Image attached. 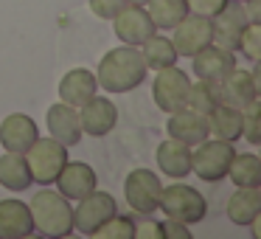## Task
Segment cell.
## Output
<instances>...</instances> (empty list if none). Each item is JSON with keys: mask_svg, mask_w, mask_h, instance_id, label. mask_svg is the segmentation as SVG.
<instances>
[{"mask_svg": "<svg viewBox=\"0 0 261 239\" xmlns=\"http://www.w3.org/2000/svg\"><path fill=\"white\" fill-rule=\"evenodd\" d=\"M208 135L219 141H239L242 138V110L230 104H216L208 113Z\"/></svg>", "mask_w": 261, "mask_h": 239, "instance_id": "603a6c76", "label": "cell"}, {"mask_svg": "<svg viewBox=\"0 0 261 239\" xmlns=\"http://www.w3.org/2000/svg\"><path fill=\"white\" fill-rule=\"evenodd\" d=\"M113 31L124 45H141L149 34H154V23L149 20L143 6H129L126 3L118 14L113 17Z\"/></svg>", "mask_w": 261, "mask_h": 239, "instance_id": "4fadbf2b", "label": "cell"}, {"mask_svg": "<svg viewBox=\"0 0 261 239\" xmlns=\"http://www.w3.org/2000/svg\"><path fill=\"white\" fill-rule=\"evenodd\" d=\"M166 132H169V138H177V141L188 144V147H197V144H202L208 138V115L182 107L177 113H169Z\"/></svg>", "mask_w": 261, "mask_h": 239, "instance_id": "ac0fdd59", "label": "cell"}, {"mask_svg": "<svg viewBox=\"0 0 261 239\" xmlns=\"http://www.w3.org/2000/svg\"><path fill=\"white\" fill-rule=\"evenodd\" d=\"M236 51L242 54L247 62H258L261 57V26L258 23H247L239 34V42H236Z\"/></svg>", "mask_w": 261, "mask_h": 239, "instance_id": "f1b7e54d", "label": "cell"}, {"mask_svg": "<svg viewBox=\"0 0 261 239\" xmlns=\"http://www.w3.org/2000/svg\"><path fill=\"white\" fill-rule=\"evenodd\" d=\"M45 124H48V132L51 138H57L62 147H76L82 141V124H79V110L70 107L65 102H57L48 107V115H45Z\"/></svg>", "mask_w": 261, "mask_h": 239, "instance_id": "e0dca14e", "label": "cell"}, {"mask_svg": "<svg viewBox=\"0 0 261 239\" xmlns=\"http://www.w3.org/2000/svg\"><path fill=\"white\" fill-rule=\"evenodd\" d=\"M211 40H214L211 20L199 17V14H186V17L171 29V45H174L177 57H186V59H191L197 51H202L205 45H211Z\"/></svg>", "mask_w": 261, "mask_h": 239, "instance_id": "9c48e42d", "label": "cell"}, {"mask_svg": "<svg viewBox=\"0 0 261 239\" xmlns=\"http://www.w3.org/2000/svg\"><path fill=\"white\" fill-rule=\"evenodd\" d=\"M225 177L233 183V186H258L261 188V160H258V155L233 152Z\"/></svg>", "mask_w": 261, "mask_h": 239, "instance_id": "484cf974", "label": "cell"}, {"mask_svg": "<svg viewBox=\"0 0 261 239\" xmlns=\"http://www.w3.org/2000/svg\"><path fill=\"white\" fill-rule=\"evenodd\" d=\"M129 6H146V0H126Z\"/></svg>", "mask_w": 261, "mask_h": 239, "instance_id": "d590c367", "label": "cell"}, {"mask_svg": "<svg viewBox=\"0 0 261 239\" xmlns=\"http://www.w3.org/2000/svg\"><path fill=\"white\" fill-rule=\"evenodd\" d=\"M227 0H186V9L188 14H199V17H214V14H219L222 9H225Z\"/></svg>", "mask_w": 261, "mask_h": 239, "instance_id": "d6a6232c", "label": "cell"}, {"mask_svg": "<svg viewBox=\"0 0 261 239\" xmlns=\"http://www.w3.org/2000/svg\"><path fill=\"white\" fill-rule=\"evenodd\" d=\"M87 6L98 20H113L126 6V0H87Z\"/></svg>", "mask_w": 261, "mask_h": 239, "instance_id": "836d02e7", "label": "cell"}, {"mask_svg": "<svg viewBox=\"0 0 261 239\" xmlns=\"http://www.w3.org/2000/svg\"><path fill=\"white\" fill-rule=\"evenodd\" d=\"M143 79H146V62H143L138 45L110 48L98 59L96 82L107 93H129L135 87H141Z\"/></svg>", "mask_w": 261, "mask_h": 239, "instance_id": "6da1fadb", "label": "cell"}, {"mask_svg": "<svg viewBox=\"0 0 261 239\" xmlns=\"http://www.w3.org/2000/svg\"><path fill=\"white\" fill-rule=\"evenodd\" d=\"M255 99H258V82H255L253 70L233 68L219 82V104H230V107L242 110Z\"/></svg>", "mask_w": 261, "mask_h": 239, "instance_id": "7c38bea8", "label": "cell"}, {"mask_svg": "<svg viewBox=\"0 0 261 239\" xmlns=\"http://www.w3.org/2000/svg\"><path fill=\"white\" fill-rule=\"evenodd\" d=\"M31 172L25 163V155L20 152H6L0 155V186L9 192H25L31 188Z\"/></svg>", "mask_w": 261, "mask_h": 239, "instance_id": "cb8c5ba5", "label": "cell"}, {"mask_svg": "<svg viewBox=\"0 0 261 239\" xmlns=\"http://www.w3.org/2000/svg\"><path fill=\"white\" fill-rule=\"evenodd\" d=\"M233 144L219 138H205L202 144L191 147V172L205 183H222L227 175V166L233 158Z\"/></svg>", "mask_w": 261, "mask_h": 239, "instance_id": "5b68a950", "label": "cell"}, {"mask_svg": "<svg viewBox=\"0 0 261 239\" xmlns=\"http://www.w3.org/2000/svg\"><path fill=\"white\" fill-rule=\"evenodd\" d=\"M79 124H82V132H85V135L104 138L115 130V124H118V107H115L110 99H104L96 93V96L87 99L79 107Z\"/></svg>", "mask_w": 261, "mask_h": 239, "instance_id": "30bf717a", "label": "cell"}, {"mask_svg": "<svg viewBox=\"0 0 261 239\" xmlns=\"http://www.w3.org/2000/svg\"><path fill=\"white\" fill-rule=\"evenodd\" d=\"M115 200L113 194L107 192H90L87 197L76 200L73 208V233H82V236H93L110 217L115 214Z\"/></svg>", "mask_w": 261, "mask_h": 239, "instance_id": "ba28073f", "label": "cell"}, {"mask_svg": "<svg viewBox=\"0 0 261 239\" xmlns=\"http://www.w3.org/2000/svg\"><path fill=\"white\" fill-rule=\"evenodd\" d=\"M29 208H31L34 233H40L45 239H65L73 233V205L59 192H51V188L37 192Z\"/></svg>", "mask_w": 261, "mask_h": 239, "instance_id": "7a4b0ae2", "label": "cell"}, {"mask_svg": "<svg viewBox=\"0 0 261 239\" xmlns=\"http://www.w3.org/2000/svg\"><path fill=\"white\" fill-rule=\"evenodd\" d=\"M34 233L31 208L23 200H0V239H25Z\"/></svg>", "mask_w": 261, "mask_h": 239, "instance_id": "44dd1931", "label": "cell"}, {"mask_svg": "<svg viewBox=\"0 0 261 239\" xmlns=\"http://www.w3.org/2000/svg\"><path fill=\"white\" fill-rule=\"evenodd\" d=\"M216 104H219V82H205V79L191 82L188 96H186V107L188 110H197V113L208 115Z\"/></svg>", "mask_w": 261, "mask_h": 239, "instance_id": "83f0119b", "label": "cell"}, {"mask_svg": "<svg viewBox=\"0 0 261 239\" xmlns=\"http://www.w3.org/2000/svg\"><path fill=\"white\" fill-rule=\"evenodd\" d=\"M132 228H135V220H132V217H121L118 211H115L93 236L96 239H132Z\"/></svg>", "mask_w": 261, "mask_h": 239, "instance_id": "f546056e", "label": "cell"}, {"mask_svg": "<svg viewBox=\"0 0 261 239\" xmlns=\"http://www.w3.org/2000/svg\"><path fill=\"white\" fill-rule=\"evenodd\" d=\"M191 87V76L177 65L154 70V82H152V99L163 113H177L186 107V96Z\"/></svg>", "mask_w": 261, "mask_h": 239, "instance_id": "8992f818", "label": "cell"}, {"mask_svg": "<svg viewBox=\"0 0 261 239\" xmlns=\"http://www.w3.org/2000/svg\"><path fill=\"white\" fill-rule=\"evenodd\" d=\"M225 214L233 225L247 228L255 217H261V192L258 186H236V192L227 197Z\"/></svg>", "mask_w": 261, "mask_h": 239, "instance_id": "7402d4cb", "label": "cell"}, {"mask_svg": "<svg viewBox=\"0 0 261 239\" xmlns=\"http://www.w3.org/2000/svg\"><path fill=\"white\" fill-rule=\"evenodd\" d=\"M158 211H163L166 220L197 225L205 217V211H208V203H205L202 194L194 186H188V183H171V186H163V192H160Z\"/></svg>", "mask_w": 261, "mask_h": 239, "instance_id": "3957f363", "label": "cell"}, {"mask_svg": "<svg viewBox=\"0 0 261 239\" xmlns=\"http://www.w3.org/2000/svg\"><path fill=\"white\" fill-rule=\"evenodd\" d=\"M163 183L152 169H132L124 180V197L135 214H154L160 205Z\"/></svg>", "mask_w": 261, "mask_h": 239, "instance_id": "52a82bcc", "label": "cell"}, {"mask_svg": "<svg viewBox=\"0 0 261 239\" xmlns=\"http://www.w3.org/2000/svg\"><path fill=\"white\" fill-rule=\"evenodd\" d=\"M233 3H244V0H233Z\"/></svg>", "mask_w": 261, "mask_h": 239, "instance_id": "8d00e7d4", "label": "cell"}, {"mask_svg": "<svg viewBox=\"0 0 261 239\" xmlns=\"http://www.w3.org/2000/svg\"><path fill=\"white\" fill-rule=\"evenodd\" d=\"M191 68L197 79L205 82H222L227 70L236 68V51H225L219 45H205L202 51H197L191 57Z\"/></svg>", "mask_w": 261, "mask_h": 239, "instance_id": "9a60e30c", "label": "cell"}, {"mask_svg": "<svg viewBox=\"0 0 261 239\" xmlns=\"http://www.w3.org/2000/svg\"><path fill=\"white\" fill-rule=\"evenodd\" d=\"M141 57L146 62V70H160V68H169V65L177 62V51L171 45L169 37L163 34H149L146 40L141 42Z\"/></svg>", "mask_w": 261, "mask_h": 239, "instance_id": "d4e9b609", "label": "cell"}, {"mask_svg": "<svg viewBox=\"0 0 261 239\" xmlns=\"http://www.w3.org/2000/svg\"><path fill=\"white\" fill-rule=\"evenodd\" d=\"M154 160H158V169L171 180H182L191 175V147L177 138H166L154 152Z\"/></svg>", "mask_w": 261, "mask_h": 239, "instance_id": "ffe728a7", "label": "cell"}, {"mask_svg": "<svg viewBox=\"0 0 261 239\" xmlns=\"http://www.w3.org/2000/svg\"><path fill=\"white\" fill-rule=\"evenodd\" d=\"M98 93V82L96 74L87 68H70L68 74L59 79V102L70 104L79 110L87 99H93Z\"/></svg>", "mask_w": 261, "mask_h": 239, "instance_id": "d6986e66", "label": "cell"}, {"mask_svg": "<svg viewBox=\"0 0 261 239\" xmlns=\"http://www.w3.org/2000/svg\"><path fill=\"white\" fill-rule=\"evenodd\" d=\"M160 228H163V239H191V231H188L186 222L166 220V222H160Z\"/></svg>", "mask_w": 261, "mask_h": 239, "instance_id": "e575fe53", "label": "cell"}, {"mask_svg": "<svg viewBox=\"0 0 261 239\" xmlns=\"http://www.w3.org/2000/svg\"><path fill=\"white\" fill-rule=\"evenodd\" d=\"M54 183L59 186V194L68 197V200H82V197H87L90 192L98 188L96 169H93L90 163H85V160H68V163L59 169V175Z\"/></svg>", "mask_w": 261, "mask_h": 239, "instance_id": "8fae6325", "label": "cell"}, {"mask_svg": "<svg viewBox=\"0 0 261 239\" xmlns=\"http://www.w3.org/2000/svg\"><path fill=\"white\" fill-rule=\"evenodd\" d=\"M258 113H261L258 99H255V102H250L247 107H242V138L250 144V147H258V144H261V132H258Z\"/></svg>", "mask_w": 261, "mask_h": 239, "instance_id": "4dcf8cb0", "label": "cell"}, {"mask_svg": "<svg viewBox=\"0 0 261 239\" xmlns=\"http://www.w3.org/2000/svg\"><path fill=\"white\" fill-rule=\"evenodd\" d=\"M25 163H29L31 180H37L40 186H51L57 180L59 169L68 163V147L57 141L51 135H37V141L25 149Z\"/></svg>", "mask_w": 261, "mask_h": 239, "instance_id": "277c9868", "label": "cell"}, {"mask_svg": "<svg viewBox=\"0 0 261 239\" xmlns=\"http://www.w3.org/2000/svg\"><path fill=\"white\" fill-rule=\"evenodd\" d=\"M40 130H37V121L25 113H9L6 118L0 121V144L6 152H20L23 155L31 144L37 141Z\"/></svg>", "mask_w": 261, "mask_h": 239, "instance_id": "2e32d148", "label": "cell"}, {"mask_svg": "<svg viewBox=\"0 0 261 239\" xmlns=\"http://www.w3.org/2000/svg\"><path fill=\"white\" fill-rule=\"evenodd\" d=\"M247 23H250V20H247V14H244L242 3L227 0L225 9L211 17V29H214V40H211V42L219 45V48H225V51H236L239 34H242V29Z\"/></svg>", "mask_w": 261, "mask_h": 239, "instance_id": "5bb4252c", "label": "cell"}, {"mask_svg": "<svg viewBox=\"0 0 261 239\" xmlns=\"http://www.w3.org/2000/svg\"><path fill=\"white\" fill-rule=\"evenodd\" d=\"M141 220H135L132 228V239H163V228L158 220H152V214H138Z\"/></svg>", "mask_w": 261, "mask_h": 239, "instance_id": "1f68e13d", "label": "cell"}, {"mask_svg": "<svg viewBox=\"0 0 261 239\" xmlns=\"http://www.w3.org/2000/svg\"><path fill=\"white\" fill-rule=\"evenodd\" d=\"M146 14L154 23V29H174L188 14L186 0H146Z\"/></svg>", "mask_w": 261, "mask_h": 239, "instance_id": "4316f807", "label": "cell"}]
</instances>
